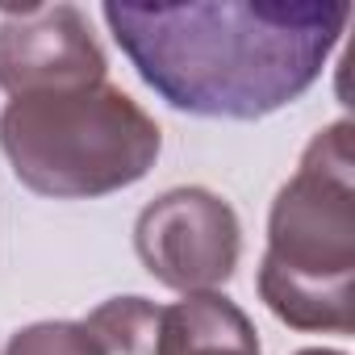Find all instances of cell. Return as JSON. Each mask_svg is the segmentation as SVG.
Listing matches in <instances>:
<instances>
[{"label":"cell","mask_w":355,"mask_h":355,"mask_svg":"<svg viewBox=\"0 0 355 355\" xmlns=\"http://www.w3.org/2000/svg\"><path fill=\"white\" fill-rule=\"evenodd\" d=\"M117 46L171 109L255 121L305 96L351 9L318 0L105 5Z\"/></svg>","instance_id":"obj_1"},{"label":"cell","mask_w":355,"mask_h":355,"mask_svg":"<svg viewBox=\"0 0 355 355\" xmlns=\"http://www.w3.org/2000/svg\"><path fill=\"white\" fill-rule=\"evenodd\" d=\"M163 134L155 117L113 84L17 96L0 113V150L38 197L84 201L138 184Z\"/></svg>","instance_id":"obj_3"},{"label":"cell","mask_w":355,"mask_h":355,"mask_svg":"<svg viewBox=\"0 0 355 355\" xmlns=\"http://www.w3.org/2000/svg\"><path fill=\"white\" fill-rule=\"evenodd\" d=\"M159 355H259V338L230 297L193 293L163 309Z\"/></svg>","instance_id":"obj_6"},{"label":"cell","mask_w":355,"mask_h":355,"mask_svg":"<svg viewBox=\"0 0 355 355\" xmlns=\"http://www.w3.org/2000/svg\"><path fill=\"white\" fill-rule=\"evenodd\" d=\"M297 355H338V351H322V347H309V351H297Z\"/></svg>","instance_id":"obj_9"},{"label":"cell","mask_w":355,"mask_h":355,"mask_svg":"<svg viewBox=\"0 0 355 355\" xmlns=\"http://www.w3.org/2000/svg\"><path fill=\"white\" fill-rule=\"evenodd\" d=\"M96 355H159L163 309L146 297H113L80 322Z\"/></svg>","instance_id":"obj_7"},{"label":"cell","mask_w":355,"mask_h":355,"mask_svg":"<svg viewBox=\"0 0 355 355\" xmlns=\"http://www.w3.org/2000/svg\"><path fill=\"white\" fill-rule=\"evenodd\" d=\"M105 51L76 5L5 9L0 21V88L13 101L105 84Z\"/></svg>","instance_id":"obj_5"},{"label":"cell","mask_w":355,"mask_h":355,"mask_svg":"<svg viewBox=\"0 0 355 355\" xmlns=\"http://www.w3.org/2000/svg\"><path fill=\"white\" fill-rule=\"evenodd\" d=\"M142 268L175 293H214L239 268L243 230L234 209L209 189H171L134 222Z\"/></svg>","instance_id":"obj_4"},{"label":"cell","mask_w":355,"mask_h":355,"mask_svg":"<svg viewBox=\"0 0 355 355\" xmlns=\"http://www.w3.org/2000/svg\"><path fill=\"white\" fill-rule=\"evenodd\" d=\"M355 142L351 121L326 125L276 193L259 263L263 305L293 330H355Z\"/></svg>","instance_id":"obj_2"},{"label":"cell","mask_w":355,"mask_h":355,"mask_svg":"<svg viewBox=\"0 0 355 355\" xmlns=\"http://www.w3.org/2000/svg\"><path fill=\"white\" fill-rule=\"evenodd\" d=\"M5 355H96L80 322H38L9 338Z\"/></svg>","instance_id":"obj_8"}]
</instances>
